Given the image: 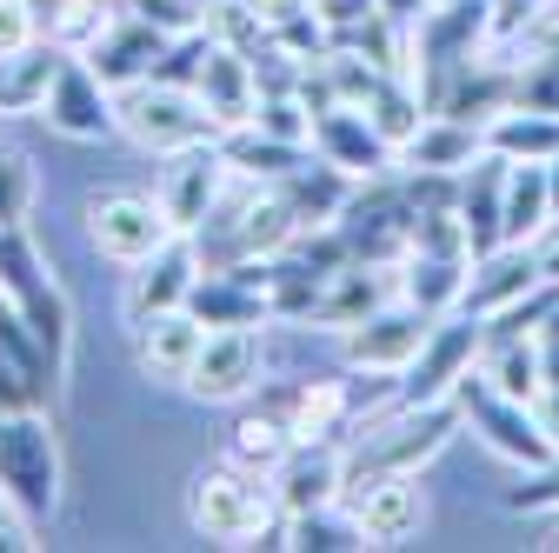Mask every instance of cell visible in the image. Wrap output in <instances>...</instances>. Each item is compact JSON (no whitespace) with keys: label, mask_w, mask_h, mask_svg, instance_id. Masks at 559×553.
<instances>
[{"label":"cell","mask_w":559,"mask_h":553,"mask_svg":"<svg viewBox=\"0 0 559 553\" xmlns=\"http://www.w3.org/2000/svg\"><path fill=\"white\" fill-rule=\"evenodd\" d=\"M367 120L380 127V141H386L393 154H400V148L413 141L419 127H427V114H419V94H413V87H406L400 74H393V81H386V87H380V94L367 101Z\"/></svg>","instance_id":"cell-30"},{"label":"cell","mask_w":559,"mask_h":553,"mask_svg":"<svg viewBox=\"0 0 559 553\" xmlns=\"http://www.w3.org/2000/svg\"><path fill=\"white\" fill-rule=\"evenodd\" d=\"M221 154H227V167H234L240 180H273V187L313 161V148L273 141V133H260V127H234V133H221Z\"/></svg>","instance_id":"cell-26"},{"label":"cell","mask_w":559,"mask_h":553,"mask_svg":"<svg viewBox=\"0 0 559 553\" xmlns=\"http://www.w3.org/2000/svg\"><path fill=\"white\" fill-rule=\"evenodd\" d=\"M552 180H546V167L539 161H526V167H513L507 174V227H500V240L507 247H533L546 227H552Z\"/></svg>","instance_id":"cell-27"},{"label":"cell","mask_w":559,"mask_h":553,"mask_svg":"<svg viewBox=\"0 0 559 553\" xmlns=\"http://www.w3.org/2000/svg\"><path fill=\"white\" fill-rule=\"evenodd\" d=\"M253 127H260V133H273V141H294V148H307V141H313V107L300 101V87H294V94H260V114H253Z\"/></svg>","instance_id":"cell-32"},{"label":"cell","mask_w":559,"mask_h":553,"mask_svg":"<svg viewBox=\"0 0 559 553\" xmlns=\"http://www.w3.org/2000/svg\"><path fill=\"white\" fill-rule=\"evenodd\" d=\"M486 154V133L473 127V120H460V114H427V127L413 133V141L400 148V161L413 167V174H460V167H473Z\"/></svg>","instance_id":"cell-21"},{"label":"cell","mask_w":559,"mask_h":553,"mask_svg":"<svg viewBox=\"0 0 559 553\" xmlns=\"http://www.w3.org/2000/svg\"><path fill=\"white\" fill-rule=\"evenodd\" d=\"M287 546H307V553H340V546H367V540H360L354 514L333 520V507H320V514H287Z\"/></svg>","instance_id":"cell-31"},{"label":"cell","mask_w":559,"mask_h":553,"mask_svg":"<svg viewBox=\"0 0 559 553\" xmlns=\"http://www.w3.org/2000/svg\"><path fill=\"white\" fill-rule=\"evenodd\" d=\"M453 407H460V421H473V427H479V440L493 447V454H507V460L546 467V460L559 454V447L539 434L533 407H526V400H507V393H493V387H486V374H466V380L453 387Z\"/></svg>","instance_id":"cell-6"},{"label":"cell","mask_w":559,"mask_h":553,"mask_svg":"<svg viewBox=\"0 0 559 553\" xmlns=\"http://www.w3.org/2000/svg\"><path fill=\"white\" fill-rule=\"evenodd\" d=\"M160 54H167V34L147 27L140 14H127V21H114L107 40H100L94 54H81V60H94V74L120 94V87H133V81H147L154 67H160Z\"/></svg>","instance_id":"cell-20"},{"label":"cell","mask_w":559,"mask_h":553,"mask_svg":"<svg viewBox=\"0 0 559 553\" xmlns=\"http://www.w3.org/2000/svg\"><path fill=\"white\" fill-rule=\"evenodd\" d=\"M546 180H552V207H559V154L546 161Z\"/></svg>","instance_id":"cell-39"},{"label":"cell","mask_w":559,"mask_h":553,"mask_svg":"<svg viewBox=\"0 0 559 553\" xmlns=\"http://www.w3.org/2000/svg\"><path fill=\"white\" fill-rule=\"evenodd\" d=\"M60 67H67V47L60 40H27L21 54L0 60V120H21V114H40L53 81H60Z\"/></svg>","instance_id":"cell-18"},{"label":"cell","mask_w":559,"mask_h":553,"mask_svg":"<svg viewBox=\"0 0 559 553\" xmlns=\"http://www.w3.org/2000/svg\"><path fill=\"white\" fill-rule=\"evenodd\" d=\"M206 327H260L266 314H273V301H266V287H253L247 273H234V267H214V273H200V287H193V301H187Z\"/></svg>","instance_id":"cell-25"},{"label":"cell","mask_w":559,"mask_h":553,"mask_svg":"<svg viewBox=\"0 0 559 553\" xmlns=\"http://www.w3.org/2000/svg\"><path fill=\"white\" fill-rule=\"evenodd\" d=\"M533 287H546V273H539V254L533 247H493V254H479L473 273H466V314L479 320H493L507 307H520Z\"/></svg>","instance_id":"cell-16"},{"label":"cell","mask_w":559,"mask_h":553,"mask_svg":"<svg viewBox=\"0 0 559 553\" xmlns=\"http://www.w3.org/2000/svg\"><path fill=\"white\" fill-rule=\"evenodd\" d=\"M546 8H552V14H559V0H546Z\"/></svg>","instance_id":"cell-42"},{"label":"cell","mask_w":559,"mask_h":553,"mask_svg":"<svg viewBox=\"0 0 559 553\" xmlns=\"http://www.w3.org/2000/svg\"><path fill=\"white\" fill-rule=\"evenodd\" d=\"M247 8L266 21V34L273 27H287V21H300V14H313V0H247Z\"/></svg>","instance_id":"cell-36"},{"label":"cell","mask_w":559,"mask_h":553,"mask_svg":"<svg viewBox=\"0 0 559 553\" xmlns=\"http://www.w3.org/2000/svg\"><path fill=\"white\" fill-rule=\"evenodd\" d=\"M287 427L294 440H340V434H354V413H360V393L346 387V380H307L287 407Z\"/></svg>","instance_id":"cell-24"},{"label":"cell","mask_w":559,"mask_h":553,"mask_svg":"<svg viewBox=\"0 0 559 553\" xmlns=\"http://www.w3.org/2000/svg\"><path fill=\"white\" fill-rule=\"evenodd\" d=\"M200 348H206V320L193 307H174V314H154L133 327V361L147 380H187Z\"/></svg>","instance_id":"cell-17"},{"label":"cell","mask_w":559,"mask_h":553,"mask_svg":"<svg viewBox=\"0 0 559 553\" xmlns=\"http://www.w3.org/2000/svg\"><path fill=\"white\" fill-rule=\"evenodd\" d=\"M193 8H214V0H193Z\"/></svg>","instance_id":"cell-41"},{"label":"cell","mask_w":559,"mask_h":553,"mask_svg":"<svg viewBox=\"0 0 559 553\" xmlns=\"http://www.w3.org/2000/svg\"><path fill=\"white\" fill-rule=\"evenodd\" d=\"M533 254H539V273H546V281L559 287V221H552V227L533 240Z\"/></svg>","instance_id":"cell-38"},{"label":"cell","mask_w":559,"mask_h":553,"mask_svg":"<svg viewBox=\"0 0 559 553\" xmlns=\"http://www.w3.org/2000/svg\"><path fill=\"white\" fill-rule=\"evenodd\" d=\"M486 133V154H500V161H513V167H526V161H552L559 154V114L552 107H500L493 120L479 127Z\"/></svg>","instance_id":"cell-22"},{"label":"cell","mask_w":559,"mask_h":553,"mask_svg":"<svg viewBox=\"0 0 559 553\" xmlns=\"http://www.w3.org/2000/svg\"><path fill=\"white\" fill-rule=\"evenodd\" d=\"M193 94H200L206 114H214L221 133L253 127V114H260V67H253V54L221 47L214 34H206V60H200V74H193Z\"/></svg>","instance_id":"cell-13"},{"label":"cell","mask_w":559,"mask_h":553,"mask_svg":"<svg viewBox=\"0 0 559 553\" xmlns=\"http://www.w3.org/2000/svg\"><path fill=\"white\" fill-rule=\"evenodd\" d=\"M187 520L206 540L227 546H287V507L273 501V480L240 467L234 454L221 467H200L187 487Z\"/></svg>","instance_id":"cell-1"},{"label":"cell","mask_w":559,"mask_h":553,"mask_svg":"<svg viewBox=\"0 0 559 553\" xmlns=\"http://www.w3.org/2000/svg\"><path fill=\"white\" fill-rule=\"evenodd\" d=\"M114 114H120V133L133 148H147V154H180V148H200V141H221V127H214V114L200 107V94L193 87H180V81H133V87H120L114 94Z\"/></svg>","instance_id":"cell-3"},{"label":"cell","mask_w":559,"mask_h":553,"mask_svg":"<svg viewBox=\"0 0 559 553\" xmlns=\"http://www.w3.org/2000/svg\"><path fill=\"white\" fill-rule=\"evenodd\" d=\"M253 380H260V333L253 327H206V348L180 387L206 407H227V400H247Z\"/></svg>","instance_id":"cell-10"},{"label":"cell","mask_w":559,"mask_h":553,"mask_svg":"<svg viewBox=\"0 0 559 553\" xmlns=\"http://www.w3.org/2000/svg\"><path fill=\"white\" fill-rule=\"evenodd\" d=\"M40 114H47L53 133H67V141H107V133H120L114 87L94 74V60H81V54H67V67H60V81H53Z\"/></svg>","instance_id":"cell-11"},{"label":"cell","mask_w":559,"mask_h":553,"mask_svg":"<svg viewBox=\"0 0 559 553\" xmlns=\"http://www.w3.org/2000/svg\"><path fill=\"white\" fill-rule=\"evenodd\" d=\"M227 154H221V141H200V148H180V154H167V167H160V187H154V200L167 207V221H174V234H200L206 227V214L221 207V187H227Z\"/></svg>","instance_id":"cell-8"},{"label":"cell","mask_w":559,"mask_h":553,"mask_svg":"<svg viewBox=\"0 0 559 553\" xmlns=\"http://www.w3.org/2000/svg\"><path fill=\"white\" fill-rule=\"evenodd\" d=\"M8 413H14V407H0V427H8Z\"/></svg>","instance_id":"cell-40"},{"label":"cell","mask_w":559,"mask_h":553,"mask_svg":"<svg viewBox=\"0 0 559 553\" xmlns=\"http://www.w3.org/2000/svg\"><path fill=\"white\" fill-rule=\"evenodd\" d=\"M27 207H34V167L21 154H0V234L27 227Z\"/></svg>","instance_id":"cell-33"},{"label":"cell","mask_w":559,"mask_h":553,"mask_svg":"<svg viewBox=\"0 0 559 553\" xmlns=\"http://www.w3.org/2000/svg\"><path fill=\"white\" fill-rule=\"evenodd\" d=\"M287 447H294V427H287V413H247V421L234 427V460L240 467H253V473H273L280 460H287Z\"/></svg>","instance_id":"cell-29"},{"label":"cell","mask_w":559,"mask_h":553,"mask_svg":"<svg viewBox=\"0 0 559 553\" xmlns=\"http://www.w3.org/2000/svg\"><path fill=\"white\" fill-rule=\"evenodd\" d=\"M427 333H433V314H419V307L406 301V307H380V314L354 320V327L340 333V354H346V367H354V374H386V380H400V374L419 361V348H427Z\"/></svg>","instance_id":"cell-7"},{"label":"cell","mask_w":559,"mask_h":553,"mask_svg":"<svg viewBox=\"0 0 559 553\" xmlns=\"http://www.w3.org/2000/svg\"><path fill=\"white\" fill-rule=\"evenodd\" d=\"M326 167H340L346 180H380L393 167V148L380 141V127L360 107H326L313 114V141H307Z\"/></svg>","instance_id":"cell-15"},{"label":"cell","mask_w":559,"mask_h":553,"mask_svg":"<svg viewBox=\"0 0 559 553\" xmlns=\"http://www.w3.org/2000/svg\"><path fill=\"white\" fill-rule=\"evenodd\" d=\"M200 247L180 234V240H167L154 260H140L133 267V281H127V320L140 327V320H154V314H174V307H187L193 301V287H200Z\"/></svg>","instance_id":"cell-14"},{"label":"cell","mask_w":559,"mask_h":553,"mask_svg":"<svg viewBox=\"0 0 559 553\" xmlns=\"http://www.w3.org/2000/svg\"><path fill=\"white\" fill-rule=\"evenodd\" d=\"M114 0H60V8L47 14V40H60L67 54H94L114 27Z\"/></svg>","instance_id":"cell-28"},{"label":"cell","mask_w":559,"mask_h":553,"mask_svg":"<svg viewBox=\"0 0 559 553\" xmlns=\"http://www.w3.org/2000/svg\"><path fill=\"white\" fill-rule=\"evenodd\" d=\"M87 240H94L107 260L140 267V260H154V254H160L167 240H180V234H174L167 207H160L154 193H94V200H87Z\"/></svg>","instance_id":"cell-5"},{"label":"cell","mask_w":559,"mask_h":553,"mask_svg":"<svg viewBox=\"0 0 559 553\" xmlns=\"http://www.w3.org/2000/svg\"><path fill=\"white\" fill-rule=\"evenodd\" d=\"M266 480L287 514H320V507H340V494H346V454H340V440H294L287 460Z\"/></svg>","instance_id":"cell-12"},{"label":"cell","mask_w":559,"mask_h":553,"mask_svg":"<svg viewBox=\"0 0 559 553\" xmlns=\"http://www.w3.org/2000/svg\"><path fill=\"white\" fill-rule=\"evenodd\" d=\"M27 40H40V14L27 8V0H0V60L21 54Z\"/></svg>","instance_id":"cell-35"},{"label":"cell","mask_w":559,"mask_h":553,"mask_svg":"<svg viewBox=\"0 0 559 553\" xmlns=\"http://www.w3.org/2000/svg\"><path fill=\"white\" fill-rule=\"evenodd\" d=\"M486 354V320L479 314H440L433 320V333H427V348H419V361L400 374V387H393V400L400 407H433V400H453V387L473 374V361Z\"/></svg>","instance_id":"cell-4"},{"label":"cell","mask_w":559,"mask_h":553,"mask_svg":"<svg viewBox=\"0 0 559 553\" xmlns=\"http://www.w3.org/2000/svg\"><path fill=\"white\" fill-rule=\"evenodd\" d=\"M507 507H513V514H552V507H559V454L539 467V480H533V487L520 480V487L507 494Z\"/></svg>","instance_id":"cell-34"},{"label":"cell","mask_w":559,"mask_h":553,"mask_svg":"<svg viewBox=\"0 0 559 553\" xmlns=\"http://www.w3.org/2000/svg\"><path fill=\"white\" fill-rule=\"evenodd\" d=\"M507 174H513V161H500V154H479V161L466 167L460 221H466L473 260H479V254H493V247H507V240H500V227H507Z\"/></svg>","instance_id":"cell-19"},{"label":"cell","mask_w":559,"mask_h":553,"mask_svg":"<svg viewBox=\"0 0 559 553\" xmlns=\"http://www.w3.org/2000/svg\"><path fill=\"white\" fill-rule=\"evenodd\" d=\"M340 507L354 514L367 546H400V540L419 533L427 494H419V473H373V480H354V487L340 494Z\"/></svg>","instance_id":"cell-9"},{"label":"cell","mask_w":559,"mask_h":553,"mask_svg":"<svg viewBox=\"0 0 559 553\" xmlns=\"http://www.w3.org/2000/svg\"><path fill=\"white\" fill-rule=\"evenodd\" d=\"M0 501L27 527H47L60 514V447L40 407H14L8 427H0Z\"/></svg>","instance_id":"cell-2"},{"label":"cell","mask_w":559,"mask_h":553,"mask_svg":"<svg viewBox=\"0 0 559 553\" xmlns=\"http://www.w3.org/2000/svg\"><path fill=\"white\" fill-rule=\"evenodd\" d=\"M466 273H473V260L466 254H406V267H400V301H413L419 314H453L460 301H466Z\"/></svg>","instance_id":"cell-23"},{"label":"cell","mask_w":559,"mask_h":553,"mask_svg":"<svg viewBox=\"0 0 559 553\" xmlns=\"http://www.w3.org/2000/svg\"><path fill=\"white\" fill-rule=\"evenodd\" d=\"M533 421H539V434L559 447V387H539V400H533Z\"/></svg>","instance_id":"cell-37"}]
</instances>
